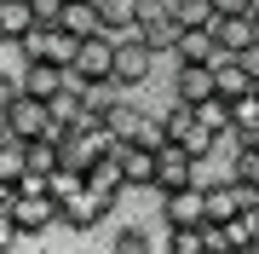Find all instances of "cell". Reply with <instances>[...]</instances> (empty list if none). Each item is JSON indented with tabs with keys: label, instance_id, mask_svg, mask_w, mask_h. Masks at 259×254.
<instances>
[{
	"label": "cell",
	"instance_id": "obj_2",
	"mask_svg": "<svg viewBox=\"0 0 259 254\" xmlns=\"http://www.w3.org/2000/svg\"><path fill=\"white\" fill-rule=\"evenodd\" d=\"M115 202H121V197H104L98 185H87V179H81L69 197H58V214H64L58 226H69V231H93V226H104V220H110Z\"/></svg>",
	"mask_w": 259,
	"mask_h": 254
},
{
	"label": "cell",
	"instance_id": "obj_11",
	"mask_svg": "<svg viewBox=\"0 0 259 254\" xmlns=\"http://www.w3.org/2000/svg\"><path fill=\"white\" fill-rule=\"evenodd\" d=\"M213 87H219V98H231V104L259 93V81L248 76V64H242V58H231V52H225L219 64H213Z\"/></svg>",
	"mask_w": 259,
	"mask_h": 254
},
{
	"label": "cell",
	"instance_id": "obj_16",
	"mask_svg": "<svg viewBox=\"0 0 259 254\" xmlns=\"http://www.w3.org/2000/svg\"><path fill=\"white\" fill-rule=\"evenodd\" d=\"M64 29H69L75 41H93V35H104L98 0H69V6H64Z\"/></svg>",
	"mask_w": 259,
	"mask_h": 254
},
{
	"label": "cell",
	"instance_id": "obj_8",
	"mask_svg": "<svg viewBox=\"0 0 259 254\" xmlns=\"http://www.w3.org/2000/svg\"><path fill=\"white\" fill-rule=\"evenodd\" d=\"M23 52H29V58H47V64H64V69H69V64H75V52H81V41H75L69 29L58 23V29H35V35L23 41Z\"/></svg>",
	"mask_w": 259,
	"mask_h": 254
},
{
	"label": "cell",
	"instance_id": "obj_26",
	"mask_svg": "<svg viewBox=\"0 0 259 254\" xmlns=\"http://www.w3.org/2000/svg\"><path fill=\"white\" fill-rule=\"evenodd\" d=\"M18 98H23V81L0 69V110H12V104H18Z\"/></svg>",
	"mask_w": 259,
	"mask_h": 254
},
{
	"label": "cell",
	"instance_id": "obj_10",
	"mask_svg": "<svg viewBox=\"0 0 259 254\" xmlns=\"http://www.w3.org/2000/svg\"><path fill=\"white\" fill-rule=\"evenodd\" d=\"M213 41H219V52H248L259 41V23L248 18V12H219V23H213Z\"/></svg>",
	"mask_w": 259,
	"mask_h": 254
},
{
	"label": "cell",
	"instance_id": "obj_12",
	"mask_svg": "<svg viewBox=\"0 0 259 254\" xmlns=\"http://www.w3.org/2000/svg\"><path fill=\"white\" fill-rule=\"evenodd\" d=\"M213 93H219V87H213V64H173V98L202 104Z\"/></svg>",
	"mask_w": 259,
	"mask_h": 254
},
{
	"label": "cell",
	"instance_id": "obj_1",
	"mask_svg": "<svg viewBox=\"0 0 259 254\" xmlns=\"http://www.w3.org/2000/svg\"><path fill=\"white\" fill-rule=\"evenodd\" d=\"M58 197H52V185L40 173H29L23 185H18V208H12V231L18 237H40V231H52L58 226Z\"/></svg>",
	"mask_w": 259,
	"mask_h": 254
},
{
	"label": "cell",
	"instance_id": "obj_14",
	"mask_svg": "<svg viewBox=\"0 0 259 254\" xmlns=\"http://www.w3.org/2000/svg\"><path fill=\"white\" fill-rule=\"evenodd\" d=\"M35 35V6L29 0H0V41L6 47H23Z\"/></svg>",
	"mask_w": 259,
	"mask_h": 254
},
{
	"label": "cell",
	"instance_id": "obj_15",
	"mask_svg": "<svg viewBox=\"0 0 259 254\" xmlns=\"http://www.w3.org/2000/svg\"><path fill=\"white\" fill-rule=\"evenodd\" d=\"M179 64H219V41H213V29H179Z\"/></svg>",
	"mask_w": 259,
	"mask_h": 254
},
{
	"label": "cell",
	"instance_id": "obj_25",
	"mask_svg": "<svg viewBox=\"0 0 259 254\" xmlns=\"http://www.w3.org/2000/svg\"><path fill=\"white\" fill-rule=\"evenodd\" d=\"M29 6H35V29H58L69 0H29Z\"/></svg>",
	"mask_w": 259,
	"mask_h": 254
},
{
	"label": "cell",
	"instance_id": "obj_4",
	"mask_svg": "<svg viewBox=\"0 0 259 254\" xmlns=\"http://www.w3.org/2000/svg\"><path fill=\"white\" fill-rule=\"evenodd\" d=\"M161 202V231H202L207 226V191L202 185H185L173 197H156Z\"/></svg>",
	"mask_w": 259,
	"mask_h": 254
},
{
	"label": "cell",
	"instance_id": "obj_17",
	"mask_svg": "<svg viewBox=\"0 0 259 254\" xmlns=\"http://www.w3.org/2000/svg\"><path fill=\"white\" fill-rule=\"evenodd\" d=\"M167 18H173L179 29H213L219 23V6H213V0H173Z\"/></svg>",
	"mask_w": 259,
	"mask_h": 254
},
{
	"label": "cell",
	"instance_id": "obj_20",
	"mask_svg": "<svg viewBox=\"0 0 259 254\" xmlns=\"http://www.w3.org/2000/svg\"><path fill=\"white\" fill-rule=\"evenodd\" d=\"M110 254H161V243H156L144 226H121L115 243H110Z\"/></svg>",
	"mask_w": 259,
	"mask_h": 254
},
{
	"label": "cell",
	"instance_id": "obj_6",
	"mask_svg": "<svg viewBox=\"0 0 259 254\" xmlns=\"http://www.w3.org/2000/svg\"><path fill=\"white\" fill-rule=\"evenodd\" d=\"M156 64H161V58L150 52L144 41H115V87H121V93H133V87H144Z\"/></svg>",
	"mask_w": 259,
	"mask_h": 254
},
{
	"label": "cell",
	"instance_id": "obj_18",
	"mask_svg": "<svg viewBox=\"0 0 259 254\" xmlns=\"http://www.w3.org/2000/svg\"><path fill=\"white\" fill-rule=\"evenodd\" d=\"M0 179L6 185H23L29 179V144L23 139H0Z\"/></svg>",
	"mask_w": 259,
	"mask_h": 254
},
{
	"label": "cell",
	"instance_id": "obj_5",
	"mask_svg": "<svg viewBox=\"0 0 259 254\" xmlns=\"http://www.w3.org/2000/svg\"><path fill=\"white\" fill-rule=\"evenodd\" d=\"M6 122H12V139H23V144H35V139H52V104L23 93V98L6 110Z\"/></svg>",
	"mask_w": 259,
	"mask_h": 254
},
{
	"label": "cell",
	"instance_id": "obj_19",
	"mask_svg": "<svg viewBox=\"0 0 259 254\" xmlns=\"http://www.w3.org/2000/svg\"><path fill=\"white\" fill-rule=\"evenodd\" d=\"M87 185H98L104 197H127V173H121V156H104V162H93Z\"/></svg>",
	"mask_w": 259,
	"mask_h": 254
},
{
	"label": "cell",
	"instance_id": "obj_31",
	"mask_svg": "<svg viewBox=\"0 0 259 254\" xmlns=\"http://www.w3.org/2000/svg\"><path fill=\"white\" fill-rule=\"evenodd\" d=\"M253 254H259V248H253Z\"/></svg>",
	"mask_w": 259,
	"mask_h": 254
},
{
	"label": "cell",
	"instance_id": "obj_7",
	"mask_svg": "<svg viewBox=\"0 0 259 254\" xmlns=\"http://www.w3.org/2000/svg\"><path fill=\"white\" fill-rule=\"evenodd\" d=\"M18 81H23V93H29V98H47V104H52V98L69 87V69H64V64H47V58H23Z\"/></svg>",
	"mask_w": 259,
	"mask_h": 254
},
{
	"label": "cell",
	"instance_id": "obj_23",
	"mask_svg": "<svg viewBox=\"0 0 259 254\" xmlns=\"http://www.w3.org/2000/svg\"><path fill=\"white\" fill-rule=\"evenodd\" d=\"M29 173H40V179L58 173V144L52 139H35V144H29Z\"/></svg>",
	"mask_w": 259,
	"mask_h": 254
},
{
	"label": "cell",
	"instance_id": "obj_9",
	"mask_svg": "<svg viewBox=\"0 0 259 254\" xmlns=\"http://www.w3.org/2000/svg\"><path fill=\"white\" fill-rule=\"evenodd\" d=\"M196 185V162L179 151V144H161V156H156V197H173V191H185Z\"/></svg>",
	"mask_w": 259,
	"mask_h": 254
},
{
	"label": "cell",
	"instance_id": "obj_29",
	"mask_svg": "<svg viewBox=\"0 0 259 254\" xmlns=\"http://www.w3.org/2000/svg\"><path fill=\"white\" fill-rule=\"evenodd\" d=\"M0 139H12V122H6V110H0Z\"/></svg>",
	"mask_w": 259,
	"mask_h": 254
},
{
	"label": "cell",
	"instance_id": "obj_24",
	"mask_svg": "<svg viewBox=\"0 0 259 254\" xmlns=\"http://www.w3.org/2000/svg\"><path fill=\"white\" fill-rule=\"evenodd\" d=\"M231 179H242V185H259V144H248L242 156H231V168H225Z\"/></svg>",
	"mask_w": 259,
	"mask_h": 254
},
{
	"label": "cell",
	"instance_id": "obj_3",
	"mask_svg": "<svg viewBox=\"0 0 259 254\" xmlns=\"http://www.w3.org/2000/svg\"><path fill=\"white\" fill-rule=\"evenodd\" d=\"M69 81L75 87H115V41L110 35L81 41V52H75V64H69Z\"/></svg>",
	"mask_w": 259,
	"mask_h": 254
},
{
	"label": "cell",
	"instance_id": "obj_13",
	"mask_svg": "<svg viewBox=\"0 0 259 254\" xmlns=\"http://www.w3.org/2000/svg\"><path fill=\"white\" fill-rule=\"evenodd\" d=\"M121 173H127V191H156V156L161 151H144V144H121Z\"/></svg>",
	"mask_w": 259,
	"mask_h": 254
},
{
	"label": "cell",
	"instance_id": "obj_22",
	"mask_svg": "<svg viewBox=\"0 0 259 254\" xmlns=\"http://www.w3.org/2000/svg\"><path fill=\"white\" fill-rule=\"evenodd\" d=\"M161 254H207L202 231H161Z\"/></svg>",
	"mask_w": 259,
	"mask_h": 254
},
{
	"label": "cell",
	"instance_id": "obj_28",
	"mask_svg": "<svg viewBox=\"0 0 259 254\" xmlns=\"http://www.w3.org/2000/svg\"><path fill=\"white\" fill-rule=\"evenodd\" d=\"M219 12H248V0H213Z\"/></svg>",
	"mask_w": 259,
	"mask_h": 254
},
{
	"label": "cell",
	"instance_id": "obj_27",
	"mask_svg": "<svg viewBox=\"0 0 259 254\" xmlns=\"http://www.w3.org/2000/svg\"><path fill=\"white\" fill-rule=\"evenodd\" d=\"M12 208H18V185H6V179H0V220H12Z\"/></svg>",
	"mask_w": 259,
	"mask_h": 254
},
{
	"label": "cell",
	"instance_id": "obj_30",
	"mask_svg": "<svg viewBox=\"0 0 259 254\" xmlns=\"http://www.w3.org/2000/svg\"><path fill=\"white\" fill-rule=\"evenodd\" d=\"M248 18H253V23H259V0H248Z\"/></svg>",
	"mask_w": 259,
	"mask_h": 254
},
{
	"label": "cell",
	"instance_id": "obj_21",
	"mask_svg": "<svg viewBox=\"0 0 259 254\" xmlns=\"http://www.w3.org/2000/svg\"><path fill=\"white\" fill-rule=\"evenodd\" d=\"M196 122H202L213 139H219V133H231V98H219V93L202 98V104H196Z\"/></svg>",
	"mask_w": 259,
	"mask_h": 254
}]
</instances>
